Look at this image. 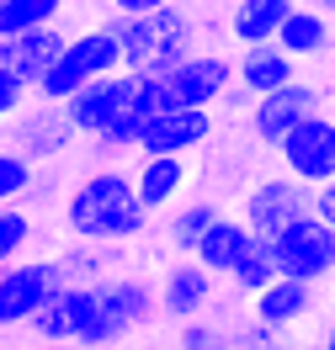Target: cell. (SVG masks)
Here are the masks:
<instances>
[{
  "label": "cell",
  "instance_id": "d4e9b609",
  "mask_svg": "<svg viewBox=\"0 0 335 350\" xmlns=\"http://www.w3.org/2000/svg\"><path fill=\"white\" fill-rule=\"evenodd\" d=\"M32 175H38V165H32L27 154L0 149V207L22 202V197H27V186H32Z\"/></svg>",
  "mask_w": 335,
  "mask_h": 350
},
{
  "label": "cell",
  "instance_id": "d6986e66",
  "mask_svg": "<svg viewBox=\"0 0 335 350\" xmlns=\"http://www.w3.org/2000/svg\"><path fill=\"white\" fill-rule=\"evenodd\" d=\"M271 43L288 48L293 59H314V53H325V48H330V27H325L319 11H298V5H293L288 16H282V27H277V38H271Z\"/></svg>",
  "mask_w": 335,
  "mask_h": 350
},
{
  "label": "cell",
  "instance_id": "9a60e30c",
  "mask_svg": "<svg viewBox=\"0 0 335 350\" xmlns=\"http://www.w3.org/2000/svg\"><path fill=\"white\" fill-rule=\"evenodd\" d=\"M186 180H192L186 154H138V165H134V191H138V207H144V213L176 207L181 191H186Z\"/></svg>",
  "mask_w": 335,
  "mask_h": 350
},
{
  "label": "cell",
  "instance_id": "83f0119b",
  "mask_svg": "<svg viewBox=\"0 0 335 350\" xmlns=\"http://www.w3.org/2000/svg\"><path fill=\"white\" fill-rule=\"evenodd\" d=\"M27 96H32V90H27L16 75H5V69H0V122H11V117L27 107Z\"/></svg>",
  "mask_w": 335,
  "mask_h": 350
},
{
  "label": "cell",
  "instance_id": "9c48e42d",
  "mask_svg": "<svg viewBox=\"0 0 335 350\" xmlns=\"http://www.w3.org/2000/svg\"><path fill=\"white\" fill-rule=\"evenodd\" d=\"M234 85V59L223 53H186L171 75H165V90H171V107H219V96Z\"/></svg>",
  "mask_w": 335,
  "mask_h": 350
},
{
  "label": "cell",
  "instance_id": "6da1fadb",
  "mask_svg": "<svg viewBox=\"0 0 335 350\" xmlns=\"http://www.w3.org/2000/svg\"><path fill=\"white\" fill-rule=\"evenodd\" d=\"M64 308H69V345L101 350L117 345L123 334H134L155 313V286H144L138 276H90V282L64 286Z\"/></svg>",
  "mask_w": 335,
  "mask_h": 350
},
{
  "label": "cell",
  "instance_id": "d590c367",
  "mask_svg": "<svg viewBox=\"0 0 335 350\" xmlns=\"http://www.w3.org/2000/svg\"><path fill=\"white\" fill-rule=\"evenodd\" d=\"M43 350H69V345H43Z\"/></svg>",
  "mask_w": 335,
  "mask_h": 350
},
{
  "label": "cell",
  "instance_id": "484cf974",
  "mask_svg": "<svg viewBox=\"0 0 335 350\" xmlns=\"http://www.w3.org/2000/svg\"><path fill=\"white\" fill-rule=\"evenodd\" d=\"M138 133H144V117H123L107 133H96V149L101 154H138Z\"/></svg>",
  "mask_w": 335,
  "mask_h": 350
},
{
  "label": "cell",
  "instance_id": "ffe728a7",
  "mask_svg": "<svg viewBox=\"0 0 335 350\" xmlns=\"http://www.w3.org/2000/svg\"><path fill=\"white\" fill-rule=\"evenodd\" d=\"M288 11H293V0H240V5H234V43L240 48L271 43Z\"/></svg>",
  "mask_w": 335,
  "mask_h": 350
},
{
  "label": "cell",
  "instance_id": "2e32d148",
  "mask_svg": "<svg viewBox=\"0 0 335 350\" xmlns=\"http://www.w3.org/2000/svg\"><path fill=\"white\" fill-rule=\"evenodd\" d=\"M314 282H298V276H277V282H266L256 297H250V319L256 324H266V329H293V324H303L314 313Z\"/></svg>",
  "mask_w": 335,
  "mask_h": 350
},
{
  "label": "cell",
  "instance_id": "52a82bcc",
  "mask_svg": "<svg viewBox=\"0 0 335 350\" xmlns=\"http://www.w3.org/2000/svg\"><path fill=\"white\" fill-rule=\"evenodd\" d=\"M277 154H282V165H288L293 180H303V186H325V180L335 175V117L309 111V117L277 144Z\"/></svg>",
  "mask_w": 335,
  "mask_h": 350
},
{
  "label": "cell",
  "instance_id": "4316f807",
  "mask_svg": "<svg viewBox=\"0 0 335 350\" xmlns=\"http://www.w3.org/2000/svg\"><path fill=\"white\" fill-rule=\"evenodd\" d=\"M59 271H64V282H90V276H107L101 271V250H90V244H75L59 255Z\"/></svg>",
  "mask_w": 335,
  "mask_h": 350
},
{
  "label": "cell",
  "instance_id": "f546056e",
  "mask_svg": "<svg viewBox=\"0 0 335 350\" xmlns=\"http://www.w3.org/2000/svg\"><path fill=\"white\" fill-rule=\"evenodd\" d=\"M219 340V329L213 324H197V319H186V334H181V350H202Z\"/></svg>",
  "mask_w": 335,
  "mask_h": 350
},
{
  "label": "cell",
  "instance_id": "7402d4cb",
  "mask_svg": "<svg viewBox=\"0 0 335 350\" xmlns=\"http://www.w3.org/2000/svg\"><path fill=\"white\" fill-rule=\"evenodd\" d=\"M213 218H219L213 202H176V207H171V244H176L181 255H192Z\"/></svg>",
  "mask_w": 335,
  "mask_h": 350
},
{
  "label": "cell",
  "instance_id": "836d02e7",
  "mask_svg": "<svg viewBox=\"0 0 335 350\" xmlns=\"http://www.w3.org/2000/svg\"><path fill=\"white\" fill-rule=\"evenodd\" d=\"M202 350H240V345H234V340L223 334V340H213V345H202Z\"/></svg>",
  "mask_w": 335,
  "mask_h": 350
},
{
  "label": "cell",
  "instance_id": "1f68e13d",
  "mask_svg": "<svg viewBox=\"0 0 335 350\" xmlns=\"http://www.w3.org/2000/svg\"><path fill=\"white\" fill-rule=\"evenodd\" d=\"M155 5H176V0H112L117 16H134V11H155Z\"/></svg>",
  "mask_w": 335,
  "mask_h": 350
},
{
  "label": "cell",
  "instance_id": "e0dca14e",
  "mask_svg": "<svg viewBox=\"0 0 335 350\" xmlns=\"http://www.w3.org/2000/svg\"><path fill=\"white\" fill-rule=\"evenodd\" d=\"M250 244H256V234H250L245 218H213L208 223V234L197 239V250H192V260L202 265V271H213L219 282H229L234 271H240V260L250 255Z\"/></svg>",
  "mask_w": 335,
  "mask_h": 350
},
{
  "label": "cell",
  "instance_id": "7c38bea8",
  "mask_svg": "<svg viewBox=\"0 0 335 350\" xmlns=\"http://www.w3.org/2000/svg\"><path fill=\"white\" fill-rule=\"evenodd\" d=\"M213 286H219V276H213V271H202V265L186 255V260H176L165 276H160V286H155V313L176 319V324L202 319V313L213 308Z\"/></svg>",
  "mask_w": 335,
  "mask_h": 350
},
{
  "label": "cell",
  "instance_id": "7a4b0ae2",
  "mask_svg": "<svg viewBox=\"0 0 335 350\" xmlns=\"http://www.w3.org/2000/svg\"><path fill=\"white\" fill-rule=\"evenodd\" d=\"M149 213L138 207L134 175L117 170V165H101V170L80 175L64 197V228L80 244H123L144 234Z\"/></svg>",
  "mask_w": 335,
  "mask_h": 350
},
{
  "label": "cell",
  "instance_id": "3957f363",
  "mask_svg": "<svg viewBox=\"0 0 335 350\" xmlns=\"http://www.w3.org/2000/svg\"><path fill=\"white\" fill-rule=\"evenodd\" d=\"M112 32H117L123 69H134L144 80H165V75L192 53V16H186L181 5H155V11L117 16Z\"/></svg>",
  "mask_w": 335,
  "mask_h": 350
},
{
  "label": "cell",
  "instance_id": "30bf717a",
  "mask_svg": "<svg viewBox=\"0 0 335 350\" xmlns=\"http://www.w3.org/2000/svg\"><path fill=\"white\" fill-rule=\"evenodd\" d=\"M309 111H319V90L303 85V80H288L282 90H266V96H256V101H250V117H245V122H250V133H256L261 144H271V149H277V144H282V138H288V133L298 128Z\"/></svg>",
  "mask_w": 335,
  "mask_h": 350
},
{
  "label": "cell",
  "instance_id": "8fae6325",
  "mask_svg": "<svg viewBox=\"0 0 335 350\" xmlns=\"http://www.w3.org/2000/svg\"><path fill=\"white\" fill-rule=\"evenodd\" d=\"M11 138H16V154H27L32 165H48L69 149V138L80 133L69 128L64 117V101H38V107H22L11 117Z\"/></svg>",
  "mask_w": 335,
  "mask_h": 350
},
{
  "label": "cell",
  "instance_id": "4dcf8cb0",
  "mask_svg": "<svg viewBox=\"0 0 335 350\" xmlns=\"http://www.w3.org/2000/svg\"><path fill=\"white\" fill-rule=\"evenodd\" d=\"M314 218H325L335 228V175L325 180V186H314Z\"/></svg>",
  "mask_w": 335,
  "mask_h": 350
},
{
  "label": "cell",
  "instance_id": "8992f818",
  "mask_svg": "<svg viewBox=\"0 0 335 350\" xmlns=\"http://www.w3.org/2000/svg\"><path fill=\"white\" fill-rule=\"evenodd\" d=\"M64 271H59V255L48 260H11L0 265V329H22L32 324V313L64 292Z\"/></svg>",
  "mask_w": 335,
  "mask_h": 350
},
{
  "label": "cell",
  "instance_id": "f1b7e54d",
  "mask_svg": "<svg viewBox=\"0 0 335 350\" xmlns=\"http://www.w3.org/2000/svg\"><path fill=\"white\" fill-rule=\"evenodd\" d=\"M229 340H234L240 350H277V329H266V324L250 319V324L240 329V334H229Z\"/></svg>",
  "mask_w": 335,
  "mask_h": 350
},
{
  "label": "cell",
  "instance_id": "277c9868",
  "mask_svg": "<svg viewBox=\"0 0 335 350\" xmlns=\"http://www.w3.org/2000/svg\"><path fill=\"white\" fill-rule=\"evenodd\" d=\"M112 69H123V53H117V32L112 27H90V32H75L64 43V53L53 59L43 80L32 85V101H69L80 85L101 80Z\"/></svg>",
  "mask_w": 335,
  "mask_h": 350
},
{
  "label": "cell",
  "instance_id": "5b68a950",
  "mask_svg": "<svg viewBox=\"0 0 335 350\" xmlns=\"http://www.w3.org/2000/svg\"><path fill=\"white\" fill-rule=\"evenodd\" d=\"M271 250H277V271L282 276H298V282H330L335 276V228L325 218H293L282 234H271Z\"/></svg>",
  "mask_w": 335,
  "mask_h": 350
},
{
  "label": "cell",
  "instance_id": "603a6c76",
  "mask_svg": "<svg viewBox=\"0 0 335 350\" xmlns=\"http://www.w3.org/2000/svg\"><path fill=\"white\" fill-rule=\"evenodd\" d=\"M277 276H282V271H277V250H271V239H261V234H256L250 255L240 260V271H234L229 282L240 286V297H256V292H261L266 282H277Z\"/></svg>",
  "mask_w": 335,
  "mask_h": 350
},
{
  "label": "cell",
  "instance_id": "ba28073f",
  "mask_svg": "<svg viewBox=\"0 0 335 350\" xmlns=\"http://www.w3.org/2000/svg\"><path fill=\"white\" fill-rule=\"evenodd\" d=\"M303 213H314V186L293 180V175L250 186L245 202H240V218H245V223H250V234H261V239L282 234V228H288L293 218H303Z\"/></svg>",
  "mask_w": 335,
  "mask_h": 350
},
{
  "label": "cell",
  "instance_id": "44dd1931",
  "mask_svg": "<svg viewBox=\"0 0 335 350\" xmlns=\"http://www.w3.org/2000/svg\"><path fill=\"white\" fill-rule=\"evenodd\" d=\"M64 0H0V38H16L32 27H53Z\"/></svg>",
  "mask_w": 335,
  "mask_h": 350
},
{
  "label": "cell",
  "instance_id": "ac0fdd59",
  "mask_svg": "<svg viewBox=\"0 0 335 350\" xmlns=\"http://www.w3.org/2000/svg\"><path fill=\"white\" fill-rule=\"evenodd\" d=\"M288 80H298V59L277 43H250L240 48L234 59V85H245L250 96H266V90H282Z\"/></svg>",
  "mask_w": 335,
  "mask_h": 350
},
{
  "label": "cell",
  "instance_id": "d6a6232c",
  "mask_svg": "<svg viewBox=\"0 0 335 350\" xmlns=\"http://www.w3.org/2000/svg\"><path fill=\"white\" fill-rule=\"evenodd\" d=\"M319 350H335V319L325 324V334H319Z\"/></svg>",
  "mask_w": 335,
  "mask_h": 350
},
{
  "label": "cell",
  "instance_id": "5bb4252c",
  "mask_svg": "<svg viewBox=\"0 0 335 350\" xmlns=\"http://www.w3.org/2000/svg\"><path fill=\"white\" fill-rule=\"evenodd\" d=\"M64 43H69V32H59V22L53 27H32V32H16V38H0V69L16 75V80L32 90L48 69H53V59L64 53Z\"/></svg>",
  "mask_w": 335,
  "mask_h": 350
},
{
  "label": "cell",
  "instance_id": "e575fe53",
  "mask_svg": "<svg viewBox=\"0 0 335 350\" xmlns=\"http://www.w3.org/2000/svg\"><path fill=\"white\" fill-rule=\"evenodd\" d=\"M319 5H325V11H335V0H319Z\"/></svg>",
  "mask_w": 335,
  "mask_h": 350
},
{
  "label": "cell",
  "instance_id": "4fadbf2b",
  "mask_svg": "<svg viewBox=\"0 0 335 350\" xmlns=\"http://www.w3.org/2000/svg\"><path fill=\"white\" fill-rule=\"evenodd\" d=\"M208 133H213V111L208 107H165L144 122L138 154H192L197 144H208Z\"/></svg>",
  "mask_w": 335,
  "mask_h": 350
},
{
  "label": "cell",
  "instance_id": "cb8c5ba5",
  "mask_svg": "<svg viewBox=\"0 0 335 350\" xmlns=\"http://www.w3.org/2000/svg\"><path fill=\"white\" fill-rule=\"evenodd\" d=\"M27 244H32V218H27V207H22V202L0 207V265L22 260Z\"/></svg>",
  "mask_w": 335,
  "mask_h": 350
}]
</instances>
